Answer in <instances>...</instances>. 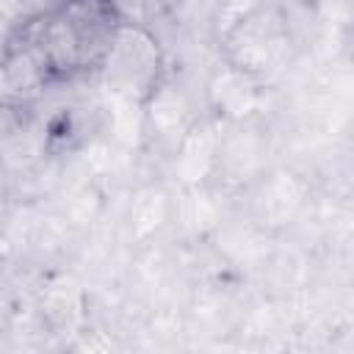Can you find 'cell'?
<instances>
[{"mask_svg": "<svg viewBox=\"0 0 354 354\" xmlns=\"http://www.w3.org/2000/svg\"><path fill=\"white\" fill-rule=\"evenodd\" d=\"M271 152L274 136L268 119L221 122L218 158L210 185L221 196L235 199L249 183H254L271 166Z\"/></svg>", "mask_w": 354, "mask_h": 354, "instance_id": "7", "label": "cell"}, {"mask_svg": "<svg viewBox=\"0 0 354 354\" xmlns=\"http://www.w3.org/2000/svg\"><path fill=\"white\" fill-rule=\"evenodd\" d=\"M218 136H221V122L205 111L188 127V133L180 138L177 149L163 163L160 177L171 188L210 185L213 169H216V158H218Z\"/></svg>", "mask_w": 354, "mask_h": 354, "instance_id": "11", "label": "cell"}, {"mask_svg": "<svg viewBox=\"0 0 354 354\" xmlns=\"http://www.w3.org/2000/svg\"><path fill=\"white\" fill-rule=\"evenodd\" d=\"M202 113V88L199 94H194L185 77L171 66L141 108V155L155 158L163 169V163L177 149L180 138Z\"/></svg>", "mask_w": 354, "mask_h": 354, "instance_id": "5", "label": "cell"}, {"mask_svg": "<svg viewBox=\"0 0 354 354\" xmlns=\"http://www.w3.org/2000/svg\"><path fill=\"white\" fill-rule=\"evenodd\" d=\"M213 47L216 58L230 66L266 83H279V77L290 69L299 44L288 8L279 0H266L238 19Z\"/></svg>", "mask_w": 354, "mask_h": 354, "instance_id": "3", "label": "cell"}, {"mask_svg": "<svg viewBox=\"0 0 354 354\" xmlns=\"http://www.w3.org/2000/svg\"><path fill=\"white\" fill-rule=\"evenodd\" d=\"M17 25H19V22H14V19H8L6 14H0V50L6 47V41L11 39V33H14Z\"/></svg>", "mask_w": 354, "mask_h": 354, "instance_id": "14", "label": "cell"}, {"mask_svg": "<svg viewBox=\"0 0 354 354\" xmlns=\"http://www.w3.org/2000/svg\"><path fill=\"white\" fill-rule=\"evenodd\" d=\"M55 155L53 127L44 105H0V174L33 177Z\"/></svg>", "mask_w": 354, "mask_h": 354, "instance_id": "8", "label": "cell"}, {"mask_svg": "<svg viewBox=\"0 0 354 354\" xmlns=\"http://www.w3.org/2000/svg\"><path fill=\"white\" fill-rule=\"evenodd\" d=\"M232 199L221 196L213 185H194V188H174V207H171V227L174 243L183 246H202L207 243L221 221L230 216L227 207Z\"/></svg>", "mask_w": 354, "mask_h": 354, "instance_id": "12", "label": "cell"}, {"mask_svg": "<svg viewBox=\"0 0 354 354\" xmlns=\"http://www.w3.org/2000/svg\"><path fill=\"white\" fill-rule=\"evenodd\" d=\"M119 19L113 0H61L39 14V39L58 86L94 75Z\"/></svg>", "mask_w": 354, "mask_h": 354, "instance_id": "1", "label": "cell"}, {"mask_svg": "<svg viewBox=\"0 0 354 354\" xmlns=\"http://www.w3.org/2000/svg\"><path fill=\"white\" fill-rule=\"evenodd\" d=\"M11 3H19L22 6V3H30V0H11Z\"/></svg>", "mask_w": 354, "mask_h": 354, "instance_id": "15", "label": "cell"}, {"mask_svg": "<svg viewBox=\"0 0 354 354\" xmlns=\"http://www.w3.org/2000/svg\"><path fill=\"white\" fill-rule=\"evenodd\" d=\"M171 207H174V188L160 174L141 180L127 191L116 227L119 243L127 249V254L169 235Z\"/></svg>", "mask_w": 354, "mask_h": 354, "instance_id": "10", "label": "cell"}, {"mask_svg": "<svg viewBox=\"0 0 354 354\" xmlns=\"http://www.w3.org/2000/svg\"><path fill=\"white\" fill-rule=\"evenodd\" d=\"M169 69V50L160 36L149 25L122 17L91 80L105 102L144 108Z\"/></svg>", "mask_w": 354, "mask_h": 354, "instance_id": "2", "label": "cell"}, {"mask_svg": "<svg viewBox=\"0 0 354 354\" xmlns=\"http://www.w3.org/2000/svg\"><path fill=\"white\" fill-rule=\"evenodd\" d=\"M39 14L19 22L0 50V105H39L58 86L39 39Z\"/></svg>", "mask_w": 354, "mask_h": 354, "instance_id": "6", "label": "cell"}, {"mask_svg": "<svg viewBox=\"0 0 354 354\" xmlns=\"http://www.w3.org/2000/svg\"><path fill=\"white\" fill-rule=\"evenodd\" d=\"M313 185L307 174L271 163L254 183H249L235 199V210L268 235L288 232L310 210Z\"/></svg>", "mask_w": 354, "mask_h": 354, "instance_id": "4", "label": "cell"}, {"mask_svg": "<svg viewBox=\"0 0 354 354\" xmlns=\"http://www.w3.org/2000/svg\"><path fill=\"white\" fill-rule=\"evenodd\" d=\"M277 102V83L252 77L216 58L202 83V105L218 122L268 119Z\"/></svg>", "mask_w": 354, "mask_h": 354, "instance_id": "9", "label": "cell"}, {"mask_svg": "<svg viewBox=\"0 0 354 354\" xmlns=\"http://www.w3.org/2000/svg\"><path fill=\"white\" fill-rule=\"evenodd\" d=\"M266 0H210V11H207V36L216 44L238 19H243L249 11H254L257 6H263Z\"/></svg>", "mask_w": 354, "mask_h": 354, "instance_id": "13", "label": "cell"}]
</instances>
